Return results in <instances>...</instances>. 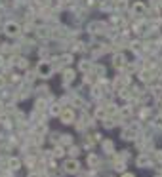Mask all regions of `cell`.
I'll return each mask as SVG.
<instances>
[{
	"label": "cell",
	"instance_id": "1",
	"mask_svg": "<svg viewBox=\"0 0 162 177\" xmlns=\"http://www.w3.org/2000/svg\"><path fill=\"white\" fill-rule=\"evenodd\" d=\"M38 72H40V76H46V74L50 72V65H48V63H42L40 67H38Z\"/></svg>",
	"mask_w": 162,
	"mask_h": 177
},
{
	"label": "cell",
	"instance_id": "2",
	"mask_svg": "<svg viewBox=\"0 0 162 177\" xmlns=\"http://www.w3.org/2000/svg\"><path fill=\"white\" fill-rule=\"evenodd\" d=\"M6 32H8V35H15V32H17V25H14V23H10V25L6 27Z\"/></svg>",
	"mask_w": 162,
	"mask_h": 177
},
{
	"label": "cell",
	"instance_id": "3",
	"mask_svg": "<svg viewBox=\"0 0 162 177\" xmlns=\"http://www.w3.org/2000/svg\"><path fill=\"white\" fill-rule=\"evenodd\" d=\"M63 120H67V122H73V113H71V110H65V113H63Z\"/></svg>",
	"mask_w": 162,
	"mask_h": 177
},
{
	"label": "cell",
	"instance_id": "4",
	"mask_svg": "<svg viewBox=\"0 0 162 177\" xmlns=\"http://www.w3.org/2000/svg\"><path fill=\"white\" fill-rule=\"evenodd\" d=\"M65 168H67L69 171H74V170H77V162H67V164H65Z\"/></svg>",
	"mask_w": 162,
	"mask_h": 177
},
{
	"label": "cell",
	"instance_id": "5",
	"mask_svg": "<svg viewBox=\"0 0 162 177\" xmlns=\"http://www.w3.org/2000/svg\"><path fill=\"white\" fill-rule=\"evenodd\" d=\"M134 12H135V14H139V12L143 14V12H145V6H143V4H135V6H134Z\"/></svg>",
	"mask_w": 162,
	"mask_h": 177
},
{
	"label": "cell",
	"instance_id": "6",
	"mask_svg": "<svg viewBox=\"0 0 162 177\" xmlns=\"http://www.w3.org/2000/svg\"><path fill=\"white\" fill-rule=\"evenodd\" d=\"M122 55H116V57H114V67H120V65H122Z\"/></svg>",
	"mask_w": 162,
	"mask_h": 177
},
{
	"label": "cell",
	"instance_id": "7",
	"mask_svg": "<svg viewBox=\"0 0 162 177\" xmlns=\"http://www.w3.org/2000/svg\"><path fill=\"white\" fill-rule=\"evenodd\" d=\"M17 166H19V160H15V158H14V160H10V168H14V170H15Z\"/></svg>",
	"mask_w": 162,
	"mask_h": 177
},
{
	"label": "cell",
	"instance_id": "8",
	"mask_svg": "<svg viewBox=\"0 0 162 177\" xmlns=\"http://www.w3.org/2000/svg\"><path fill=\"white\" fill-rule=\"evenodd\" d=\"M122 177H134V175H132V173H126V175H122Z\"/></svg>",
	"mask_w": 162,
	"mask_h": 177
},
{
	"label": "cell",
	"instance_id": "9",
	"mask_svg": "<svg viewBox=\"0 0 162 177\" xmlns=\"http://www.w3.org/2000/svg\"><path fill=\"white\" fill-rule=\"evenodd\" d=\"M2 84H4V80H2V78H0V86H2Z\"/></svg>",
	"mask_w": 162,
	"mask_h": 177
}]
</instances>
